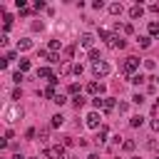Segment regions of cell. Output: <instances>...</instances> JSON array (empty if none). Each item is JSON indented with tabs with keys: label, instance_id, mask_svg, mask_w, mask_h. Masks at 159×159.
I'll return each mask as SVG.
<instances>
[{
	"label": "cell",
	"instance_id": "obj_1",
	"mask_svg": "<svg viewBox=\"0 0 159 159\" xmlns=\"http://www.w3.org/2000/svg\"><path fill=\"white\" fill-rule=\"evenodd\" d=\"M137 67H139V60H137V57H127V60L122 62V72H124V75H132Z\"/></svg>",
	"mask_w": 159,
	"mask_h": 159
},
{
	"label": "cell",
	"instance_id": "obj_2",
	"mask_svg": "<svg viewBox=\"0 0 159 159\" xmlns=\"http://www.w3.org/2000/svg\"><path fill=\"white\" fill-rule=\"evenodd\" d=\"M45 157L47 159H65V147H47Z\"/></svg>",
	"mask_w": 159,
	"mask_h": 159
},
{
	"label": "cell",
	"instance_id": "obj_3",
	"mask_svg": "<svg viewBox=\"0 0 159 159\" xmlns=\"http://www.w3.org/2000/svg\"><path fill=\"white\" fill-rule=\"evenodd\" d=\"M92 72H94L97 77H104V75H109V65H107L104 60H99V62L92 65Z\"/></svg>",
	"mask_w": 159,
	"mask_h": 159
},
{
	"label": "cell",
	"instance_id": "obj_4",
	"mask_svg": "<svg viewBox=\"0 0 159 159\" xmlns=\"http://www.w3.org/2000/svg\"><path fill=\"white\" fill-rule=\"evenodd\" d=\"M20 114H22L20 107H7V109H5V122H15Z\"/></svg>",
	"mask_w": 159,
	"mask_h": 159
},
{
	"label": "cell",
	"instance_id": "obj_5",
	"mask_svg": "<svg viewBox=\"0 0 159 159\" xmlns=\"http://www.w3.org/2000/svg\"><path fill=\"white\" fill-rule=\"evenodd\" d=\"M124 45H127V42H124L119 35H109V37H107V47H119V50H122Z\"/></svg>",
	"mask_w": 159,
	"mask_h": 159
},
{
	"label": "cell",
	"instance_id": "obj_6",
	"mask_svg": "<svg viewBox=\"0 0 159 159\" xmlns=\"http://www.w3.org/2000/svg\"><path fill=\"white\" fill-rule=\"evenodd\" d=\"M87 127H89V129H97V127H99V114H97V112H89V114H87Z\"/></svg>",
	"mask_w": 159,
	"mask_h": 159
},
{
	"label": "cell",
	"instance_id": "obj_7",
	"mask_svg": "<svg viewBox=\"0 0 159 159\" xmlns=\"http://www.w3.org/2000/svg\"><path fill=\"white\" fill-rule=\"evenodd\" d=\"M142 15H144V7H142V5H132V10H129V17H132V20H139Z\"/></svg>",
	"mask_w": 159,
	"mask_h": 159
},
{
	"label": "cell",
	"instance_id": "obj_8",
	"mask_svg": "<svg viewBox=\"0 0 159 159\" xmlns=\"http://www.w3.org/2000/svg\"><path fill=\"white\" fill-rule=\"evenodd\" d=\"M92 42H94V35H92V32H84V35L80 37V45H82V47H92Z\"/></svg>",
	"mask_w": 159,
	"mask_h": 159
},
{
	"label": "cell",
	"instance_id": "obj_9",
	"mask_svg": "<svg viewBox=\"0 0 159 159\" xmlns=\"http://www.w3.org/2000/svg\"><path fill=\"white\" fill-rule=\"evenodd\" d=\"M87 92H89V94H97V92H104V84H97V82H89V84H87Z\"/></svg>",
	"mask_w": 159,
	"mask_h": 159
},
{
	"label": "cell",
	"instance_id": "obj_10",
	"mask_svg": "<svg viewBox=\"0 0 159 159\" xmlns=\"http://www.w3.org/2000/svg\"><path fill=\"white\" fill-rule=\"evenodd\" d=\"M30 47H32V40H27V37H22L17 42V50H30Z\"/></svg>",
	"mask_w": 159,
	"mask_h": 159
},
{
	"label": "cell",
	"instance_id": "obj_11",
	"mask_svg": "<svg viewBox=\"0 0 159 159\" xmlns=\"http://www.w3.org/2000/svg\"><path fill=\"white\" fill-rule=\"evenodd\" d=\"M37 77H47V80H52L55 75H52V72H50L47 67H40V70H37Z\"/></svg>",
	"mask_w": 159,
	"mask_h": 159
},
{
	"label": "cell",
	"instance_id": "obj_12",
	"mask_svg": "<svg viewBox=\"0 0 159 159\" xmlns=\"http://www.w3.org/2000/svg\"><path fill=\"white\" fill-rule=\"evenodd\" d=\"M102 109H104V112H112V109H114V99H112V97H104V107H102Z\"/></svg>",
	"mask_w": 159,
	"mask_h": 159
},
{
	"label": "cell",
	"instance_id": "obj_13",
	"mask_svg": "<svg viewBox=\"0 0 159 159\" xmlns=\"http://www.w3.org/2000/svg\"><path fill=\"white\" fill-rule=\"evenodd\" d=\"M109 12H112V15H122V5H119V2H112V5H109Z\"/></svg>",
	"mask_w": 159,
	"mask_h": 159
},
{
	"label": "cell",
	"instance_id": "obj_14",
	"mask_svg": "<svg viewBox=\"0 0 159 159\" xmlns=\"http://www.w3.org/2000/svg\"><path fill=\"white\" fill-rule=\"evenodd\" d=\"M142 122H144V117H139V114L129 119V124H132V127H142Z\"/></svg>",
	"mask_w": 159,
	"mask_h": 159
},
{
	"label": "cell",
	"instance_id": "obj_15",
	"mask_svg": "<svg viewBox=\"0 0 159 159\" xmlns=\"http://www.w3.org/2000/svg\"><path fill=\"white\" fill-rule=\"evenodd\" d=\"M104 139H107V127H102V129H99V132H97V142H99V144H102V142H104Z\"/></svg>",
	"mask_w": 159,
	"mask_h": 159
},
{
	"label": "cell",
	"instance_id": "obj_16",
	"mask_svg": "<svg viewBox=\"0 0 159 159\" xmlns=\"http://www.w3.org/2000/svg\"><path fill=\"white\" fill-rule=\"evenodd\" d=\"M149 32H152L154 37H159V22H149Z\"/></svg>",
	"mask_w": 159,
	"mask_h": 159
},
{
	"label": "cell",
	"instance_id": "obj_17",
	"mask_svg": "<svg viewBox=\"0 0 159 159\" xmlns=\"http://www.w3.org/2000/svg\"><path fill=\"white\" fill-rule=\"evenodd\" d=\"M144 80H147V77H144L142 72H139V75H132V82H134V84H142Z\"/></svg>",
	"mask_w": 159,
	"mask_h": 159
},
{
	"label": "cell",
	"instance_id": "obj_18",
	"mask_svg": "<svg viewBox=\"0 0 159 159\" xmlns=\"http://www.w3.org/2000/svg\"><path fill=\"white\" fill-rule=\"evenodd\" d=\"M62 122H65V117H62V114H55V117H52V127H60Z\"/></svg>",
	"mask_w": 159,
	"mask_h": 159
},
{
	"label": "cell",
	"instance_id": "obj_19",
	"mask_svg": "<svg viewBox=\"0 0 159 159\" xmlns=\"http://www.w3.org/2000/svg\"><path fill=\"white\" fill-rule=\"evenodd\" d=\"M122 147H124V152H132V149H134L137 144H134L132 139H127V142H122Z\"/></svg>",
	"mask_w": 159,
	"mask_h": 159
},
{
	"label": "cell",
	"instance_id": "obj_20",
	"mask_svg": "<svg viewBox=\"0 0 159 159\" xmlns=\"http://www.w3.org/2000/svg\"><path fill=\"white\" fill-rule=\"evenodd\" d=\"M89 60H94V62H99V50H94V47H92V50H89Z\"/></svg>",
	"mask_w": 159,
	"mask_h": 159
},
{
	"label": "cell",
	"instance_id": "obj_21",
	"mask_svg": "<svg viewBox=\"0 0 159 159\" xmlns=\"http://www.w3.org/2000/svg\"><path fill=\"white\" fill-rule=\"evenodd\" d=\"M50 50L57 52V50H60V40H50Z\"/></svg>",
	"mask_w": 159,
	"mask_h": 159
},
{
	"label": "cell",
	"instance_id": "obj_22",
	"mask_svg": "<svg viewBox=\"0 0 159 159\" xmlns=\"http://www.w3.org/2000/svg\"><path fill=\"white\" fill-rule=\"evenodd\" d=\"M92 104H94V109H99V107H104V99H99V97H94V99H92Z\"/></svg>",
	"mask_w": 159,
	"mask_h": 159
},
{
	"label": "cell",
	"instance_id": "obj_23",
	"mask_svg": "<svg viewBox=\"0 0 159 159\" xmlns=\"http://www.w3.org/2000/svg\"><path fill=\"white\" fill-rule=\"evenodd\" d=\"M132 102H134V104H142V102H144V94H134Z\"/></svg>",
	"mask_w": 159,
	"mask_h": 159
},
{
	"label": "cell",
	"instance_id": "obj_24",
	"mask_svg": "<svg viewBox=\"0 0 159 159\" xmlns=\"http://www.w3.org/2000/svg\"><path fill=\"white\" fill-rule=\"evenodd\" d=\"M144 70H154V60H144Z\"/></svg>",
	"mask_w": 159,
	"mask_h": 159
},
{
	"label": "cell",
	"instance_id": "obj_25",
	"mask_svg": "<svg viewBox=\"0 0 159 159\" xmlns=\"http://www.w3.org/2000/svg\"><path fill=\"white\" fill-rule=\"evenodd\" d=\"M25 70H30V62H27V60H22V62H20V72H25Z\"/></svg>",
	"mask_w": 159,
	"mask_h": 159
},
{
	"label": "cell",
	"instance_id": "obj_26",
	"mask_svg": "<svg viewBox=\"0 0 159 159\" xmlns=\"http://www.w3.org/2000/svg\"><path fill=\"white\" fill-rule=\"evenodd\" d=\"M52 102H57V104H65V102H67V99H65V94H57V97H55V99H52Z\"/></svg>",
	"mask_w": 159,
	"mask_h": 159
},
{
	"label": "cell",
	"instance_id": "obj_27",
	"mask_svg": "<svg viewBox=\"0 0 159 159\" xmlns=\"http://www.w3.org/2000/svg\"><path fill=\"white\" fill-rule=\"evenodd\" d=\"M82 104H84V99H82V97H80V94H77V97H75V107H77V109H80V107H82Z\"/></svg>",
	"mask_w": 159,
	"mask_h": 159
},
{
	"label": "cell",
	"instance_id": "obj_28",
	"mask_svg": "<svg viewBox=\"0 0 159 159\" xmlns=\"http://www.w3.org/2000/svg\"><path fill=\"white\" fill-rule=\"evenodd\" d=\"M139 45L142 47H149V37H139Z\"/></svg>",
	"mask_w": 159,
	"mask_h": 159
},
{
	"label": "cell",
	"instance_id": "obj_29",
	"mask_svg": "<svg viewBox=\"0 0 159 159\" xmlns=\"http://www.w3.org/2000/svg\"><path fill=\"white\" fill-rule=\"evenodd\" d=\"M152 129H154V132H159V119H154V122H152Z\"/></svg>",
	"mask_w": 159,
	"mask_h": 159
},
{
	"label": "cell",
	"instance_id": "obj_30",
	"mask_svg": "<svg viewBox=\"0 0 159 159\" xmlns=\"http://www.w3.org/2000/svg\"><path fill=\"white\" fill-rule=\"evenodd\" d=\"M12 159H25V157H22V154H15V157H12Z\"/></svg>",
	"mask_w": 159,
	"mask_h": 159
},
{
	"label": "cell",
	"instance_id": "obj_31",
	"mask_svg": "<svg viewBox=\"0 0 159 159\" xmlns=\"http://www.w3.org/2000/svg\"><path fill=\"white\" fill-rule=\"evenodd\" d=\"M87 159H99V157H97V154H89V157H87Z\"/></svg>",
	"mask_w": 159,
	"mask_h": 159
},
{
	"label": "cell",
	"instance_id": "obj_32",
	"mask_svg": "<svg viewBox=\"0 0 159 159\" xmlns=\"http://www.w3.org/2000/svg\"><path fill=\"white\" fill-rule=\"evenodd\" d=\"M134 159H139V157H134Z\"/></svg>",
	"mask_w": 159,
	"mask_h": 159
}]
</instances>
